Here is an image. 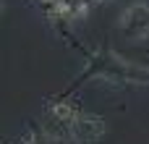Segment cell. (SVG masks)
<instances>
[{"instance_id": "2", "label": "cell", "mask_w": 149, "mask_h": 144, "mask_svg": "<svg viewBox=\"0 0 149 144\" xmlns=\"http://www.w3.org/2000/svg\"><path fill=\"white\" fill-rule=\"evenodd\" d=\"M120 29L128 39H144L149 37V3H131L120 13Z\"/></svg>"}, {"instance_id": "1", "label": "cell", "mask_w": 149, "mask_h": 144, "mask_svg": "<svg viewBox=\"0 0 149 144\" xmlns=\"http://www.w3.org/2000/svg\"><path fill=\"white\" fill-rule=\"evenodd\" d=\"M107 121L97 113H79L73 126H71V142L73 144H100V139L105 136Z\"/></svg>"}]
</instances>
